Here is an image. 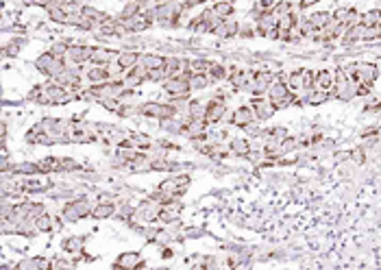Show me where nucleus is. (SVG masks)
Returning a JSON list of instances; mask_svg holds the SVG:
<instances>
[{
    "instance_id": "obj_33",
    "label": "nucleus",
    "mask_w": 381,
    "mask_h": 270,
    "mask_svg": "<svg viewBox=\"0 0 381 270\" xmlns=\"http://www.w3.org/2000/svg\"><path fill=\"white\" fill-rule=\"evenodd\" d=\"M301 74H303V92H312L314 90V83H316V72L309 68H301Z\"/></svg>"
},
{
    "instance_id": "obj_24",
    "label": "nucleus",
    "mask_w": 381,
    "mask_h": 270,
    "mask_svg": "<svg viewBox=\"0 0 381 270\" xmlns=\"http://www.w3.org/2000/svg\"><path fill=\"white\" fill-rule=\"evenodd\" d=\"M81 13L85 15L87 20H92V22H94V24H96V26H98V24H103V22H105V20L109 18V13H105L103 9L90 7V4H85V7H83V11H81Z\"/></svg>"
},
{
    "instance_id": "obj_35",
    "label": "nucleus",
    "mask_w": 381,
    "mask_h": 270,
    "mask_svg": "<svg viewBox=\"0 0 381 270\" xmlns=\"http://www.w3.org/2000/svg\"><path fill=\"white\" fill-rule=\"evenodd\" d=\"M214 61H207V59H192L190 61V70L192 72H209Z\"/></svg>"
},
{
    "instance_id": "obj_37",
    "label": "nucleus",
    "mask_w": 381,
    "mask_h": 270,
    "mask_svg": "<svg viewBox=\"0 0 381 270\" xmlns=\"http://www.w3.org/2000/svg\"><path fill=\"white\" fill-rule=\"evenodd\" d=\"M277 2H279V0H259L257 7L262 11H272L274 7H277Z\"/></svg>"
},
{
    "instance_id": "obj_19",
    "label": "nucleus",
    "mask_w": 381,
    "mask_h": 270,
    "mask_svg": "<svg viewBox=\"0 0 381 270\" xmlns=\"http://www.w3.org/2000/svg\"><path fill=\"white\" fill-rule=\"evenodd\" d=\"M187 113H190L192 120H205L207 115V103L198 101V98H192V101H187Z\"/></svg>"
},
{
    "instance_id": "obj_39",
    "label": "nucleus",
    "mask_w": 381,
    "mask_h": 270,
    "mask_svg": "<svg viewBox=\"0 0 381 270\" xmlns=\"http://www.w3.org/2000/svg\"><path fill=\"white\" fill-rule=\"evenodd\" d=\"M351 157L355 159L357 163H364V159H366V155H364V151H362V148H355V151L351 153Z\"/></svg>"
},
{
    "instance_id": "obj_12",
    "label": "nucleus",
    "mask_w": 381,
    "mask_h": 270,
    "mask_svg": "<svg viewBox=\"0 0 381 270\" xmlns=\"http://www.w3.org/2000/svg\"><path fill=\"white\" fill-rule=\"evenodd\" d=\"M248 105L253 107V111H255V115H257L259 122H262V120H268L270 115L277 111V109L272 107V103L268 101V96H253Z\"/></svg>"
},
{
    "instance_id": "obj_7",
    "label": "nucleus",
    "mask_w": 381,
    "mask_h": 270,
    "mask_svg": "<svg viewBox=\"0 0 381 270\" xmlns=\"http://www.w3.org/2000/svg\"><path fill=\"white\" fill-rule=\"evenodd\" d=\"M94 46L87 44H68V51H65V63L74 65V68H85V63H90V54Z\"/></svg>"
},
{
    "instance_id": "obj_23",
    "label": "nucleus",
    "mask_w": 381,
    "mask_h": 270,
    "mask_svg": "<svg viewBox=\"0 0 381 270\" xmlns=\"http://www.w3.org/2000/svg\"><path fill=\"white\" fill-rule=\"evenodd\" d=\"M214 81H212V76H209L207 72H192L190 76V87H192V92H198V90H205V87H209Z\"/></svg>"
},
{
    "instance_id": "obj_4",
    "label": "nucleus",
    "mask_w": 381,
    "mask_h": 270,
    "mask_svg": "<svg viewBox=\"0 0 381 270\" xmlns=\"http://www.w3.org/2000/svg\"><path fill=\"white\" fill-rule=\"evenodd\" d=\"M35 68L40 70L44 76H48V79H54V76H57V74L65 68V59L59 57V54H54L53 51H48V53H44V54H40V57H37Z\"/></svg>"
},
{
    "instance_id": "obj_1",
    "label": "nucleus",
    "mask_w": 381,
    "mask_h": 270,
    "mask_svg": "<svg viewBox=\"0 0 381 270\" xmlns=\"http://www.w3.org/2000/svg\"><path fill=\"white\" fill-rule=\"evenodd\" d=\"M183 2H157L153 9L155 24L163 26V29H176L181 24V18L185 15Z\"/></svg>"
},
{
    "instance_id": "obj_21",
    "label": "nucleus",
    "mask_w": 381,
    "mask_h": 270,
    "mask_svg": "<svg viewBox=\"0 0 381 270\" xmlns=\"http://www.w3.org/2000/svg\"><path fill=\"white\" fill-rule=\"evenodd\" d=\"M115 266H120V268H126V270H133L137 266H142V262H140V255L133 251H129V253H122V255L115 260Z\"/></svg>"
},
{
    "instance_id": "obj_13",
    "label": "nucleus",
    "mask_w": 381,
    "mask_h": 270,
    "mask_svg": "<svg viewBox=\"0 0 381 270\" xmlns=\"http://www.w3.org/2000/svg\"><path fill=\"white\" fill-rule=\"evenodd\" d=\"M333 87H335V70H318L316 72V83H314V90L327 92L333 96Z\"/></svg>"
},
{
    "instance_id": "obj_15",
    "label": "nucleus",
    "mask_w": 381,
    "mask_h": 270,
    "mask_svg": "<svg viewBox=\"0 0 381 270\" xmlns=\"http://www.w3.org/2000/svg\"><path fill=\"white\" fill-rule=\"evenodd\" d=\"M137 63L151 72V70L165 68V57H163V54H155V53H144V54H140V61H137Z\"/></svg>"
},
{
    "instance_id": "obj_34",
    "label": "nucleus",
    "mask_w": 381,
    "mask_h": 270,
    "mask_svg": "<svg viewBox=\"0 0 381 270\" xmlns=\"http://www.w3.org/2000/svg\"><path fill=\"white\" fill-rule=\"evenodd\" d=\"M63 249L70 253V255H79L83 249V238H68L63 242Z\"/></svg>"
},
{
    "instance_id": "obj_27",
    "label": "nucleus",
    "mask_w": 381,
    "mask_h": 270,
    "mask_svg": "<svg viewBox=\"0 0 381 270\" xmlns=\"http://www.w3.org/2000/svg\"><path fill=\"white\" fill-rule=\"evenodd\" d=\"M207 74L212 76L214 83H218V81H229V70L224 68V63H220V61H214Z\"/></svg>"
},
{
    "instance_id": "obj_26",
    "label": "nucleus",
    "mask_w": 381,
    "mask_h": 270,
    "mask_svg": "<svg viewBox=\"0 0 381 270\" xmlns=\"http://www.w3.org/2000/svg\"><path fill=\"white\" fill-rule=\"evenodd\" d=\"M118 61L124 65V70L129 72L131 68H135L137 61H140V53H135V51H120V57H118Z\"/></svg>"
},
{
    "instance_id": "obj_22",
    "label": "nucleus",
    "mask_w": 381,
    "mask_h": 270,
    "mask_svg": "<svg viewBox=\"0 0 381 270\" xmlns=\"http://www.w3.org/2000/svg\"><path fill=\"white\" fill-rule=\"evenodd\" d=\"M142 9H144V4H140V2H137V0H126V2H124V7H122V11H120V15H118V18L122 20V22H129L131 18H135V15L140 13Z\"/></svg>"
},
{
    "instance_id": "obj_17",
    "label": "nucleus",
    "mask_w": 381,
    "mask_h": 270,
    "mask_svg": "<svg viewBox=\"0 0 381 270\" xmlns=\"http://www.w3.org/2000/svg\"><path fill=\"white\" fill-rule=\"evenodd\" d=\"M301 24V20H299V15L292 11V13H285V15H281V18L277 20V26H279V40H281V35L283 33H288L292 29H296V26Z\"/></svg>"
},
{
    "instance_id": "obj_28",
    "label": "nucleus",
    "mask_w": 381,
    "mask_h": 270,
    "mask_svg": "<svg viewBox=\"0 0 381 270\" xmlns=\"http://www.w3.org/2000/svg\"><path fill=\"white\" fill-rule=\"evenodd\" d=\"M35 229L40 231V233H51L54 229V218L48 212H44L42 216H37V220H35Z\"/></svg>"
},
{
    "instance_id": "obj_43",
    "label": "nucleus",
    "mask_w": 381,
    "mask_h": 270,
    "mask_svg": "<svg viewBox=\"0 0 381 270\" xmlns=\"http://www.w3.org/2000/svg\"><path fill=\"white\" fill-rule=\"evenodd\" d=\"M157 2H185V0H157Z\"/></svg>"
},
{
    "instance_id": "obj_44",
    "label": "nucleus",
    "mask_w": 381,
    "mask_h": 270,
    "mask_svg": "<svg viewBox=\"0 0 381 270\" xmlns=\"http://www.w3.org/2000/svg\"><path fill=\"white\" fill-rule=\"evenodd\" d=\"M214 2H231V4H233L235 0H214Z\"/></svg>"
},
{
    "instance_id": "obj_30",
    "label": "nucleus",
    "mask_w": 381,
    "mask_h": 270,
    "mask_svg": "<svg viewBox=\"0 0 381 270\" xmlns=\"http://www.w3.org/2000/svg\"><path fill=\"white\" fill-rule=\"evenodd\" d=\"M360 24L362 26H377V24H381V9H368L366 13H362Z\"/></svg>"
},
{
    "instance_id": "obj_8",
    "label": "nucleus",
    "mask_w": 381,
    "mask_h": 270,
    "mask_svg": "<svg viewBox=\"0 0 381 270\" xmlns=\"http://www.w3.org/2000/svg\"><path fill=\"white\" fill-rule=\"evenodd\" d=\"M224 113H229V111H227V101H224L222 94H216V96L209 98L207 101V115H205L207 122L209 124L222 122V120H227L224 118Z\"/></svg>"
},
{
    "instance_id": "obj_5",
    "label": "nucleus",
    "mask_w": 381,
    "mask_h": 270,
    "mask_svg": "<svg viewBox=\"0 0 381 270\" xmlns=\"http://www.w3.org/2000/svg\"><path fill=\"white\" fill-rule=\"evenodd\" d=\"M92 203L87 198H74V201H68L61 209L63 220H70V222H76V220H83L87 216H92Z\"/></svg>"
},
{
    "instance_id": "obj_9",
    "label": "nucleus",
    "mask_w": 381,
    "mask_h": 270,
    "mask_svg": "<svg viewBox=\"0 0 381 270\" xmlns=\"http://www.w3.org/2000/svg\"><path fill=\"white\" fill-rule=\"evenodd\" d=\"M272 81H274V76L266 72V70H262V72H255L253 74V79H251V85H248V94L251 96H264L268 90H270V85H272Z\"/></svg>"
},
{
    "instance_id": "obj_6",
    "label": "nucleus",
    "mask_w": 381,
    "mask_h": 270,
    "mask_svg": "<svg viewBox=\"0 0 381 270\" xmlns=\"http://www.w3.org/2000/svg\"><path fill=\"white\" fill-rule=\"evenodd\" d=\"M162 87L172 101H185L187 94L192 92L190 76H172V79H165L162 83Z\"/></svg>"
},
{
    "instance_id": "obj_16",
    "label": "nucleus",
    "mask_w": 381,
    "mask_h": 270,
    "mask_svg": "<svg viewBox=\"0 0 381 270\" xmlns=\"http://www.w3.org/2000/svg\"><path fill=\"white\" fill-rule=\"evenodd\" d=\"M216 35L224 37V40H231V37L240 35V24L231 18V20H220V24L216 26Z\"/></svg>"
},
{
    "instance_id": "obj_14",
    "label": "nucleus",
    "mask_w": 381,
    "mask_h": 270,
    "mask_svg": "<svg viewBox=\"0 0 381 270\" xmlns=\"http://www.w3.org/2000/svg\"><path fill=\"white\" fill-rule=\"evenodd\" d=\"M85 81H87L90 85H101V83H107V81H109L107 68H105V65H92V63H87V70H85Z\"/></svg>"
},
{
    "instance_id": "obj_29",
    "label": "nucleus",
    "mask_w": 381,
    "mask_h": 270,
    "mask_svg": "<svg viewBox=\"0 0 381 270\" xmlns=\"http://www.w3.org/2000/svg\"><path fill=\"white\" fill-rule=\"evenodd\" d=\"M212 11L216 13L218 20H231L233 18V4L231 2H214Z\"/></svg>"
},
{
    "instance_id": "obj_40",
    "label": "nucleus",
    "mask_w": 381,
    "mask_h": 270,
    "mask_svg": "<svg viewBox=\"0 0 381 270\" xmlns=\"http://www.w3.org/2000/svg\"><path fill=\"white\" fill-rule=\"evenodd\" d=\"M320 0H301L299 2V9L301 11H305V9H309V7H314V4H318Z\"/></svg>"
},
{
    "instance_id": "obj_2",
    "label": "nucleus",
    "mask_w": 381,
    "mask_h": 270,
    "mask_svg": "<svg viewBox=\"0 0 381 270\" xmlns=\"http://www.w3.org/2000/svg\"><path fill=\"white\" fill-rule=\"evenodd\" d=\"M140 115L151 120H168V118H176L179 115V109H176L174 103H155V101H146L140 105Z\"/></svg>"
},
{
    "instance_id": "obj_10",
    "label": "nucleus",
    "mask_w": 381,
    "mask_h": 270,
    "mask_svg": "<svg viewBox=\"0 0 381 270\" xmlns=\"http://www.w3.org/2000/svg\"><path fill=\"white\" fill-rule=\"evenodd\" d=\"M255 120H257V115H255V111H253L251 105H242V107H237L235 111H231V122L229 124L237 126V129H248V126H253Z\"/></svg>"
},
{
    "instance_id": "obj_3",
    "label": "nucleus",
    "mask_w": 381,
    "mask_h": 270,
    "mask_svg": "<svg viewBox=\"0 0 381 270\" xmlns=\"http://www.w3.org/2000/svg\"><path fill=\"white\" fill-rule=\"evenodd\" d=\"M346 72L355 83H368V85H375L379 76V65L373 63V61H360V63H353L346 68Z\"/></svg>"
},
{
    "instance_id": "obj_11",
    "label": "nucleus",
    "mask_w": 381,
    "mask_h": 270,
    "mask_svg": "<svg viewBox=\"0 0 381 270\" xmlns=\"http://www.w3.org/2000/svg\"><path fill=\"white\" fill-rule=\"evenodd\" d=\"M120 57V51L115 48H105V46H94L92 48V54H90V63L92 65H107L115 61Z\"/></svg>"
},
{
    "instance_id": "obj_20",
    "label": "nucleus",
    "mask_w": 381,
    "mask_h": 270,
    "mask_svg": "<svg viewBox=\"0 0 381 270\" xmlns=\"http://www.w3.org/2000/svg\"><path fill=\"white\" fill-rule=\"evenodd\" d=\"M113 214H115V205H113V203H103V201H98L96 205L92 207V218H98V220L111 218Z\"/></svg>"
},
{
    "instance_id": "obj_25",
    "label": "nucleus",
    "mask_w": 381,
    "mask_h": 270,
    "mask_svg": "<svg viewBox=\"0 0 381 270\" xmlns=\"http://www.w3.org/2000/svg\"><path fill=\"white\" fill-rule=\"evenodd\" d=\"M307 20H309V24H312L314 29L320 31V29H325V26L331 22V13H329V11H316V13L307 15Z\"/></svg>"
},
{
    "instance_id": "obj_42",
    "label": "nucleus",
    "mask_w": 381,
    "mask_h": 270,
    "mask_svg": "<svg viewBox=\"0 0 381 270\" xmlns=\"http://www.w3.org/2000/svg\"><path fill=\"white\" fill-rule=\"evenodd\" d=\"M26 2L35 4V7H44V9H48V7H51V0H26Z\"/></svg>"
},
{
    "instance_id": "obj_31",
    "label": "nucleus",
    "mask_w": 381,
    "mask_h": 270,
    "mask_svg": "<svg viewBox=\"0 0 381 270\" xmlns=\"http://www.w3.org/2000/svg\"><path fill=\"white\" fill-rule=\"evenodd\" d=\"M329 96L331 94H327V92H320V90H312V92H307L305 94V103L307 105H323V103H327L329 101Z\"/></svg>"
},
{
    "instance_id": "obj_36",
    "label": "nucleus",
    "mask_w": 381,
    "mask_h": 270,
    "mask_svg": "<svg viewBox=\"0 0 381 270\" xmlns=\"http://www.w3.org/2000/svg\"><path fill=\"white\" fill-rule=\"evenodd\" d=\"M294 11V4L288 2V0H281V2H277V7L272 9V13L277 15V18H281V15H285V13H292Z\"/></svg>"
},
{
    "instance_id": "obj_32",
    "label": "nucleus",
    "mask_w": 381,
    "mask_h": 270,
    "mask_svg": "<svg viewBox=\"0 0 381 270\" xmlns=\"http://www.w3.org/2000/svg\"><path fill=\"white\" fill-rule=\"evenodd\" d=\"M301 142L296 140V137H292V135H285L283 140L279 142V148H281V155H288V153H294L296 148H299Z\"/></svg>"
},
{
    "instance_id": "obj_41",
    "label": "nucleus",
    "mask_w": 381,
    "mask_h": 270,
    "mask_svg": "<svg viewBox=\"0 0 381 270\" xmlns=\"http://www.w3.org/2000/svg\"><path fill=\"white\" fill-rule=\"evenodd\" d=\"M207 0H185L183 2V7L185 9H194V7H198V4H205Z\"/></svg>"
},
{
    "instance_id": "obj_18",
    "label": "nucleus",
    "mask_w": 381,
    "mask_h": 270,
    "mask_svg": "<svg viewBox=\"0 0 381 270\" xmlns=\"http://www.w3.org/2000/svg\"><path fill=\"white\" fill-rule=\"evenodd\" d=\"M229 148L231 153L237 157H248L251 155V142H248V137H233V140L229 142Z\"/></svg>"
},
{
    "instance_id": "obj_38",
    "label": "nucleus",
    "mask_w": 381,
    "mask_h": 270,
    "mask_svg": "<svg viewBox=\"0 0 381 270\" xmlns=\"http://www.w3.org/2000/svg\"><path fill=\"white\" fill-rule=\"evenodd\" d=\"M22 44H24V40H13V42H11V46L7 48V53L9 54H18L20 48H22Z\"/></svg>"
}]
</instances>
